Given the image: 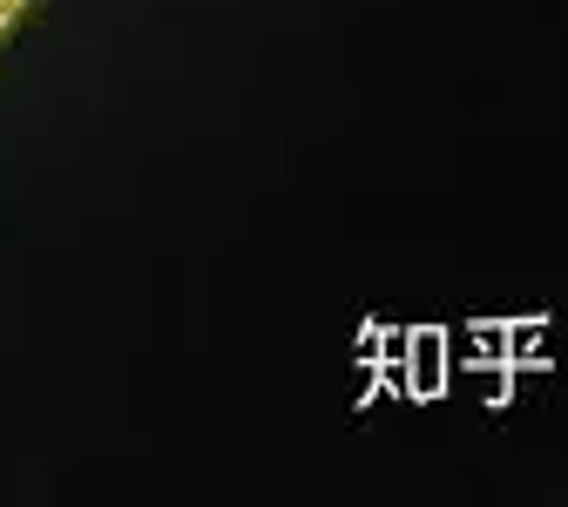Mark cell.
<instances>
[{"label": "cell", "mask_w": 568, "mask_h": 507, "mask_svg": "<svg viewBox=\"0 0 568 507\" xmlns=\"http://www.w3.org/2000/svg\"><path fill=\"white\" fill-rule=\"evenodd\" d=\"M21 14V0H0V21H14Z\"/></svg>", "instance_id": "cell-1"}]
</instances>
